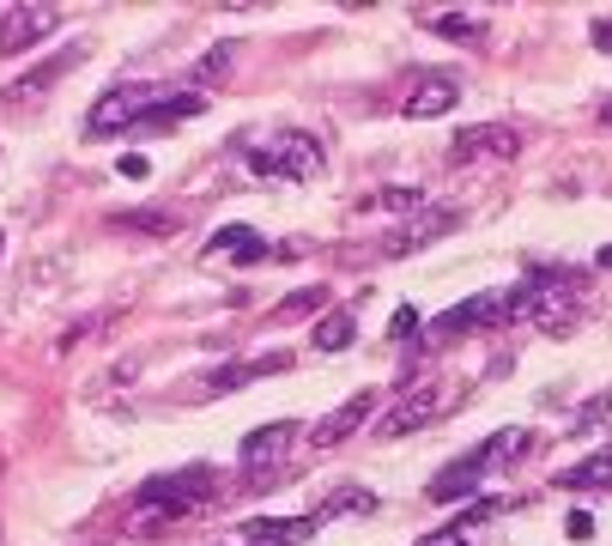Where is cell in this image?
<instances>
[{
  "label": "cell",
  "mask_w": 612,
  "mask_h": 546,
  "mask_svg": "<svg viewBox=\"0 0 612 546\" xmlns=\"http://www.w3.org/2000/svg\"><path fill=\"white\" fill-rule=\"evenodd\" d=\"M206 255H237L243 267H255V262H267V255H273V243H267V237H255L249 225H225L213 243H206Z\"/></svg>",
  "instance_id": "15"
},
{
  "label": "cell",
  "mask_w": 612,
  "mask_h": 546,
  "mask_svg": "<svg viewBox=\"0 0 612 546\" xmlns=\"http://www.w3.org/2000/svg\"><path fill=\"white\" fill-rule=\"evenodd\" d=\"M55 24H61V7H49V0H19V7H7L0 12V55L37 49Z\"/></svg>",
  "instance_id": "5"
},
{
  "label": "cell",
  "mask_w": 612,
  "mask_h": 546,
  "mask_svg": "<svg viewBox=\"0 0 612 546\" xmlns=\"http://www.w3.org/2000/svg\"><path fill=\"white\" fill-rule=\"evenodd\" d=\"M455 103H461V80H455V73H419L412 91L400 98V110H407L412 122H431V115H449Z\"/></svg>",
  "instance_id": "8"
},
{
  "label": "cell",
  "mask_w": 612,
  "mask_h": 546,
  "mask_svg": "<svg viewBox=\"0 0 612 546\" xmlns=\"http://www.w3.org/2000/svg\"><path fill=\"white\" fill-rule=\"evenodd\" d=\"M412 322H419V310H412V304H400V310H395V322H388V334H395V341H407V334H412Z\"/></svg>",
  "instance_id": "27"
},
{
  "label": "cell",
  "mask_w": 612,
  "mask_h": 546,
  "mask_svg": "<svg viewBox=\"0 0 612 546\" xmlns=\"http://www.w3.org/2000/svg\"><path fill=\"white\" fill-rule=\"evenodd\" d=\"M231 61H237V49H231V43H213L201 61H194V85H218V80L231 73Z\"/></svg>",
  "instance_id": "23"
},
{
  "label": "cell",
  "mask_w": 612,
  "mask_h": 546,
  "mask_svg": "<svg viewBox=\"0 0 612 546\" xmlns=\"http://www.w3.org/2000/svg\"><path fill=\"white\" fill-rule=\"evenodd\" d=\"M419 546H473V540H467V528H455V523H449V528H437V535H425Z\"/></svg>",
  "instance_id": "26"
},
{
  "label": "cell",
  "mask_w": 612,
  "mask_h": 546,
  "mask_svg": "<svg viewBox=\"0 0 612 546\" xmlns=\"http://www.w3.org/2000/svg\"><path fill=\"white\" fill-rule=\"evenodd\" d=\"M370 413H376V388H358V395H346L309 437H316V449H334V444H346L351 432H364V425H370Z\"/></svg>",
  "instance_id": "11"
},
{
  "label": "cell",
  "mask_w": 612,
  "mask_h": 546,
  "mask_svg": "<svg viewBox=\"0 0 612 546\" xmlns=\"http://www.w3.org/2000/svg\"><path fill=\"white\" fill-rule=\"evenodd\" d=\"M455 401V383H412V388H400V401L376 419V437H407V432H419V425H431L442 407Z\"/></svg>",
  "instance_id": "4"
},
{
  "label": "cell",
  "mask_w": 612,
  "mask_h": 546,
  "mask_svg": "<svg viewBox=\"0 0 612 546\" xmlns=\"http://www.w3.org/2000/svg\"><path fill=\"white\" fill-rule=\"evenodd\" d=\"M364 213H407V206H425V194L419 189H400V182H388V189H376V194H364Z\"/></svg>",
  "instance_id": "20"
},
{
  "label": "cell",
  "mask_w": 612,
  "mask_h": 546,
  "mask_svg": "<svg viewBox=\"0 0 612 546\" xmlns=\"http://www.w3.org/2000/svg\"><path fill=\"white\" fill-rule=\"evenodd\" d=\"M0 255H7V237H0Z\"/></svg>",
  "instance_id": "32"
},
{
  "label": "cell",
  "mask_w": 612,
  "mask_h": 546,
  "mask_svg": "<svg viewBox=\"0 0 612 546\" xmlns=\"http://www.w3.org/2000/svg\"><path fill=\"white\" fill-rule=\"evenodd\" d=\"M431 31L455 37V43H473V37H486V19H479V12H437Z\"/></svg>",
  "instance_id": "22"
},
{
  "label": "cell",
  "mask_w": 612,
  "mask_h": 546,
  "mask_svg": "<svg viewBox=\"0 0 612 546\" xmlns=\"http://www.w3.org/2000/svg\"><path fill=\"white\" fill-rule=\"evenodd\" d=\"M516 146H522V134H516V128L479 122V128H461V134H455L449 159H455V164H467V159H510Z\"/></svg>",
  "instance_id": "10"
},
{
  "label": "cell",
  "mask_w": 612,
  "mask_h": 546,
  "mask_svg": "<svg viewBox=\"0 0 612 546\" xmlns=\"http://www.w3.org/2000/svg\"><path fill=\"white\" fill-rule=\"evenodd\" d=\"M249 171L273 176V182H309L322 171V140L285 128V134H273L267 146H249Z\"/></svg>",
  "instance_id": "3"
},
{
  "label": "cell",
  "mask_w": 612,
  "mask_h": 546,
  "mask_svg": "<svg viewBox=\"0 0 612 546\" xmlns=\"http://www.w3.org/2000/svg\"><path fill=\"white\" fill-rule=\"evenodd\" d=\"M498 467V455H491V444H479V449H467L461 462H449L442 474L425 486V498L431 504H461V498H473L479 486H486V474Z\"/></svg>",
  "instance_id": "6"
},
{
  "label": "cell",
  "mask_w": 612,
  "mask_h": 546,
  "mask_svg": "<svg viewBox=\"0 0 612 546\" xmlns=\"http://www.w3.org/2000/svg\"><path fill=\"white\" fill-rule=\"evenodd\" d=\"M461 225V206H419V219H412L407 231H395V243H388L382 255H412V250H431L437 237H449V231Z\"/></svg>",
  "instance_id": "9"
},
{
  "label": "cell",
  "mask_w": 612,
  "mask_h": 546,
  "mask_svg": "<svg viewBox=\"0 0 612 546\" xmlns=\"http://www.w3.org/2000/svg\"><path fill=\"white\" fill-rule=\"evenodd\" d=\"M346 510H376V492H364V486H340L334 498H322L309 516H316V523H328V516H346Z\"/></svg>",
  "instance_id": "19"
},
{
  "label": "cell",
  "mask_w": 612,
  "mask_h": 546,
  "mask_svg": "<svg viewBox=\"0 0 612 546\" xmlns=\"http://www.w3.org/2000/svg\"><path fill=\"white\" fill-rule=\"evenodd\" d=\"M285 364H292V353H262V358H249V364H225V371L206 376V395H231V388H249L255 376H273V371H285Z\"/></svg>",
  "instance_id": "13"
},
{
  "label": "cell",
  "mask_w": 612,
  "mask_h": 546,
  "mask_svg": "<svg viewBox=\"0 0 612 546\" xmlns=\"http://www.w3.org/2000/svg\"><path fill=\"white\" fill-rule=\"evenodd\" d=\"M606 407H612V395H594L589 407H582V419H577V437H589L594 425H601V413H606Z\"/></svg>",
  "instance_id": "25"
},
{
  "label": "cell",
  "mask_w": 612,
  "mask_h": 546,
  "mask_svg": "<svg viewBox=\"0 0 612 546\" xmlns=\"http://www.w3.org/2000/svg\"><path fill=\"white\" fill-rule=\"evenodd\" d=\"M110 231H134V237H176L182 213H171V206H134V213H110Z\"/></svg>",
  "instance_id": "14"
},
{
  "label": "cell",
  "mask_w": 612,
  "mask_h": 546,
  "mask_svg": "<svg viewBox=\"0 0 612 546\" xmlns=\"http://www.w3.org/2000/svg\"><path fill=\"white\" fill-rule=\"evenodd\" d=\"M213 498V479H206V467H182V474H159L146 479V486L134 492L140 504V528L146 535H159V523H171V516H188L194 504Z\"/></svg>",
  "instance_id": "1"
},
{
  "label": "cell",
  "mask_w": 612,
  "mask_h": 546,
  "mask_svg": "<svg viewBox=\"0 0 612 546\" xmlns=\"http://www.w3.org/2000/svg\"><path fill=\"white\" fill-rule=\"evenodd\" d=\"M351 334H358V310L340 304V310H328V316L316 322V334H309V341H316V353H346Z\"/></svg>",
  "instance_id": "16"
},
{
  "label": "cell",
  "mask_w": 612,
  "mask_h": 546,
  "mask_svg": "<svg viewBox=\"0 0 612 546\" xmlns=\"http://www.w3.org/2000/svg\"><path fill=\"white\" fill-rule=\"evenodd\" d=\"M594 49H606V55H612V24H606V19L594 24Z\"/></svg>",
  "instance_id": "30"
},
{
  "label": "cell",
  "mask_w": 612,
  "mask_h": 546,
  "mask_svg": "<svg viewBox=\"0 0 612 546\" xmlns=\"http://www.w3.org/2000/svg\"><path fill=\"white\" fill-rule=\"evenodd\" d=\"M498 510H503V504H498V498H473V504H467V510H461V516H455V528H467V535H473V528H479V523H486V516H498Z\"/></svg>",
  "instance_id": "24"
},
{
  "label": "cell",
  "mask_w": 612,
  "mask_h": 546,
  "mask_svg": "<svg viewBox=\"0 0 612 546\" xmlns=\"http://www.w3.org/2000/svg\"><path fill=\"white\" fill-rule=\"evenodd\" d=\"M292 437H297V425H292V419L255 425V432L237 444V462H243V467H267V462H279V455L292 449Z\"/></svg>",
  "instance_id": "12"
},
{
  "label": "cell",
  "mask_w": 612,
  "mask_h": 546,
  "mask_svg": "<svg viewBox=\"0 0 612 546\" xmlns=\"http://www.w3.org/2000/svg\"><path fill=\"white\" fill-rule=\"evenodd\" d=\"M171 98V85H110L98 103H91L85 115V134L91 140H110V134H128V128H140L159 103Z\"/></svg>",
  "instance_id": "2"
},
{
  "label": "cell",
  "mask_w": 612,
  "mask_h": 546,
  "mask_svg": "<svg viewBox=\"0 0 612 546\" xmlns=\"http://www.w3.org/2000/svg\"><path fill=\"white\" fill-rule=\"evenodd\" d=\"M558 486H564V492H601V486H612V449L589 455V462H577V467H564Z\"/></svg>",
  "instance_id": "18"
},
{
  "label": "cell",
  "mask_w": 612,
  "mask_h": 546,
  "mask_svg": "<svg viewBox=\"0 0 612 546\" xmlns=\"http://www.w3.org/2000/svg\"><path fill=\"white\" fill-rule=\"evenodd\" d=\"M570 540H594V516H589V510L570 516Z\"/></svg>",
  "instance_id": "29"
},
{
  "label": "cell",
  "mask_w": 612,
  "mask_h": 546,
  "mask_svg": "<svg viewBox=\"0 0 612 546\" xmlns=\"http://www.w3.org/2000/svg\"><path fill=\"white\" fill-rule=\"evenodd\" d=\"M594 115H601V122L612 128V98H606V103H601V110H594Z\"/></svg>",
  "instance_id": "31"
},
{
  "label": "cell",
  "mask_w": 612,
  "mask_h": 546,
  "mask_svg": "<svg viewBox=\"0 0 612 546\" xmlns=\"http://www.w3.org/2000/svg\"><path fill=\"white\" fill-rule=\"evenodd\" d=\"M503 322V292H486V297H467V304L442 310L431 322V341H455V334H473V328H498Z\"/></svg>",
  "instance_id": "7"
},
{
  "label": "cell",
  "mask_w": 612,
  "mask_h": 546,
  "mask_svg": "<svg viewBox=\"0 0 612 546\" xmlns=\"http://www.w3.org/2000/svg\"><path fill=\"white\" fill-rule=\"evenodd\" d=\"M115 171H122V176H134V182H146V176H152V164H146V159H140V152H128V159H122V164H115Z\"/></svg>",
  "instance_id": "28"
},
{
  "label": "cell",
  "mask_w": 612,
  "mask_h": 546,
  "mask_svg": "<svg viewBox=\"0 0 612 546\" xmlns=\"http://www.w3.org/2000/svg\"><path fill=\"white\" fill-rule=\"evenodd\" d=\"M316 310H328V285H304V292H292L279 310H273V322H297V316H316Z\"/></svg>",
  "instance_id": "21"
},
{
  "label": "cell",
  "mask_w": 612,
  "mask_h": 546,
  "mask_svg": "<svg viewBox=\"0 0 612 546\" xmlns=\"http://www.w3.org/2000/svg\"><path fill=\"white\" fill-rule=\"evenodd\" d=\"M80 55H85V49H68V55L43 61V68H37V73H24V80H12V85H7V98H12V103H24V98H43V85H55L61 73H68L73 61H80Z\"/></svg>",
  "instance_id": "17"
}]
</instances>
